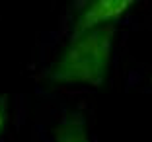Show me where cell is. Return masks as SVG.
<instances>
[{
  "instance_id": "1",
  "label": "cell",
  "mask_w": 152,
  "mask_h": 142,
  "mask_svg": "<svg viewBox=\"0 0 152 142\" xmlns=\"http://www.w3.org/2000/svg\"><path fill=\"white\" fill-rule=\"evenodd\" d=\"M115 39V25L68 35L66 45L43 72V82L49 86H102L113 64Z\"/></svg>"
},
{
  "instance_id": "4",
  "label": "cell",
  "mask_w": 152,
  "mask_h": 142,
  "mask_svg": "<svg viewBox=\"0 0 152 142\" xmlns=\"http://www.w3.org/2000/svg\"><path fill=\"white\" fill-rule=\"evenodd\" d=\"M10 123V99L6 95H0V138L4 136Z\"/></svg>"
},
{
  "instance_id": "2",
  "label": "cell",
  "mask_w": 152,
  "mask_h": 142,
  "mask_svg": "<svg viewBox=\"0 0 152 142\" xmlns=\"http://www.w3.org/2000/svg\"><path fill=\"white\" fill-rule=\"evenodd\" d=\"M134 8L131 0H88L74 10L70 20V33L78 35L90 29H98L105 25H115Z\"/></svg>"
},
{
  "instance_id": "3",
  "label": "cell",
  "mask_w": 152,
  "mask_h": 142,
  "mask_svg": "<svg viewBox=\"0 0 152 142\" xmlns=\"http://www.w3.org/2000/svg\"><path fill=\"white\" fill-rule=\"evenodd\" d=\"M53 142H94L84 113L78 109L64 111L53 127Z\"/></svg>"
}]
</instances>
